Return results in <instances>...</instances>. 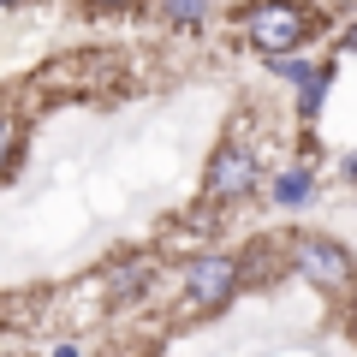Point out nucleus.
<instances>
[{
	"label": "nucleus",
	"instance_id": "nucleus-2",
	"mask_svg": "<svg viewBox=\"0 0 357 357\" xmlns=\"http://www.w3.org/2000/svg\"><path fill=\"white\" fill-rule=\"evenodd\" d=\"M256 185H262V167H256V155L244 149V143H220L215 161H208V185H203V191L215 197V203H232V197L256 191Z\"/></svg>",
	"mask_w": 357,
	"mask_h": 357
},
{
	"label": "nucleus",
	"instance_id": "nucleus-1",
	"mask_svg": "<svg viewBox=\"0 0 357 357\" xmlns=\"http://www.w3.org/2000/svg\"><path fill=\"white\" fill-rule=\"evenodd\" d=\"M244 30H250V42L268 54V60H286V54H298V48H304L310 18L298 13V6H250Z\"/></svg>",
	"mask_w": 357,
	"mask_h": 357
},
{
	"label": "nucleus",
	"instance_id": "nucleus-4",
	"mask_svg": "<svg viewBox=\"0 0 357 357\" xmlns=\"http://www.w3.org/2000/svg\"><path fill=\"white\" fill-rule=\"evenodd\" d=\"M292 262H298L304 280L328 286V292L351 286V256H345V244H333V238H298L292 244Z\"/></svg>",
	"mask_w": 357,
	"mask_h": 357
},
{
	"label": "nucleus",
	"instance_id": "nucleus-8",
	"mask_svg": "<svg viewBox=\"0 0 357 357\" xmlns=\"http://www.w3.org/2000/svg\"><path fill=\"white\" fill-rule=\"evenodd\" d=\"M167 18H173V24H208V13H203V6H167Z\"/></svg>",
	"mask_w": 357,
	"mask_h": 357
},
{
	"label": "nucleus",
	"instance_id": "nucleus-11",
	"mask_svg": "<svg viewBox=\"0 0 357 357\" xmlns=\"http://www.w3.org/2000/svg\"><path fill=\"white\" fill-rule=\"evenodd\" d=\"M54 357H77V345H54Z\"/></svg>",
	"mask_w": 357,
	"mask_h": 357
},
{
	"label": "nucleus",
	"instance_id": "nucleus-12",
	"mask_svg": "<svg viewBox=\"0 0 357 357\" xmlns=\"http://www.w3.org/2000/svg\"><path fill=\"white\" fill-rule=\"evenodd\" d=\"M351 328H357V310H351Z\"/></svg>",
	"mask_w": 357,
	"mask_h": 357
},
{
	"label": "nucleus",
	"instance_id": "nucleus-5",
	"mask_svg": "<svg viewBox=\"0 0 357 357\" xmlns=\"http://www.w3.org/2000/svg\"><path fill=\"white\" fill-rule=\"evenodd\" d=\"M310 197H316V178H310V167H286V173L274 178V203H280V208H304Z\"/></svg>",
	"mask_w": 357,
	"mask_h": 357
},
{
	"label": "nucleus",
	"instance_id": "nucleus-6",
	"mask_svg": "<svg viewBox=\"0 0 357 357\" xmlns=\"http://www.w3.org/2000/svg\"><path fill=\"white\" fill-rule=\"evenodd\" d=\"M149 274H155L149 262H131V268H119V280H114V304H131V298H137L143 286H149Z\"/></svg>",
	"mask_w": 357,
	"mask_h": 357
},
{
	"label": "nucleus",
	"instance_id": "nucleus-10",
	"mask_svg": "<svg viewBox=\"0 0 357 357\" xmlns=\"http://www.w3.org/2000/svg\"><path fill=\"white\" fill-rule=\"evenodd\" d=\"M345 178H351V185H357V155H345Z\"/></svg>",
	"mask_w": 357,
	"mask_h": 357
},
{
	"label": "nucleus",
	"instance_id": "nucleus-7",
	"mask_svg": "<svg viewBox=\"0 0 357 357\" xmlns=\"http://www.w3.org/2000/svg\"><path fill=\"white\" fill-rule=\"evenodd\" d=\"M268 66H274V72H280V77H292V84H298V89H304V84H310V77H316V72H321V66H310V60H304V54H286V60H268Z\"/></svg>",
	"mask_w": 357,
	"mask_h": 357
},
{
	"label": "nucleus",
	"instance_id": "nucleus-9",
	"mask_svg": "<svg viewBox=\"0 0 357 357\" xmlns=\"http://www.w3.org/2000/svg\"><path fill=\"white\" fill-rule=\"evenodd\" d=\"M13 137H18V131H13V119H6V114H0V167H6V161H13Z\"/></svg>",
	"mask_w": 357,
	"mask_h": 357
},
{
	"label": "nucleus",
	"instance_id": "nucleus-3",
	"mask_svg": "<svg viewBox=\"0 0 357 357\" xmlns=\"http://www.w3.org/2000/svg\"><path fill=\"white\" fill-rule=\"evenodd\" d=\"M238 256H197L191 268H185V298H191L197 310H215L227 304L232 292H238Z\"/></svg>",
	"mask_w": 357,
	"mask_h": 357
}]
</instances>
